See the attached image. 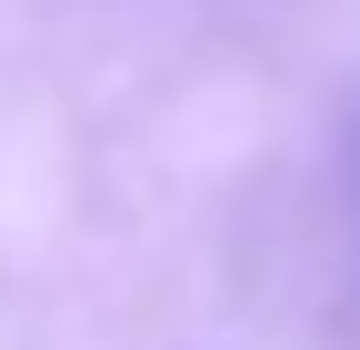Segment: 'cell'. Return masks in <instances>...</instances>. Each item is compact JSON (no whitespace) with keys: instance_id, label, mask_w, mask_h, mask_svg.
I'll use <instances>...</instances> for the list:
<instances>
[]
</instances>
